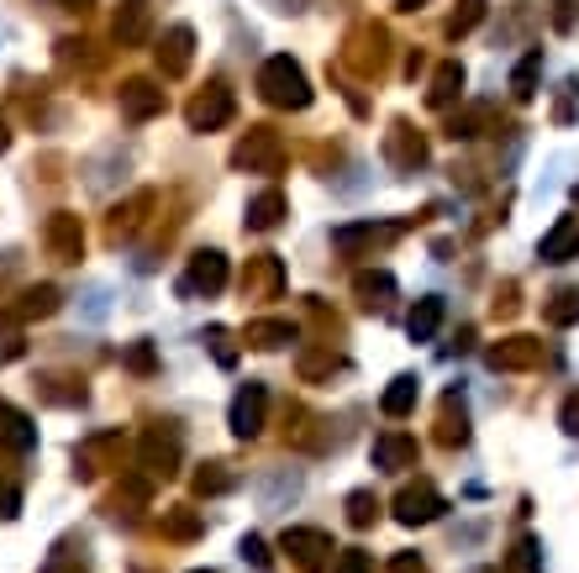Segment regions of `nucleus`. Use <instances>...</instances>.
I'll use <instances>...</instances> for the list:
<instances>
[{
  "instance_id": "obj_1",
  "label": "nucleus",
  "mask_w": 579,
  "mask_h": 573,
  "mask_svg": "<svg viewBox=\"0 0 579 573\" xmlns=\"http://www.w3.org/2000/svg\"><path fill=\"white\" fill-rule=\"evenodd\" d=\"M258 95L279 106V111H305L311 106V85H305L301 63L290 59V53H275V59L258 69Z\"/></svg>"
},
{
  "instance_id": "obj_27",
  "label": "nucleus",
  "mask_w": 579,
  "mask_h": 573,
  "mask_svg": "<svg viewBox=\"0 0 579 573\" xmlns=\"http://www.w3.org/2000/svg\"><path fill=\"white\" fill-rule=\"evenodd\" d=\"M53 310H59V290H53V284H32L27 295H22V310H16V316H22V321H43V316H53Z\"/></svg>"
},
{
  "instance_id": "obj_4",
  "label": "nucleus",
  "mask_w": 579,
  "mask_h": 573,
  "mask_svg": "<svg viewBox=\"0 0 579 573\" xmlns=\"http://www.w3.org/2000/svg\"><path fill=\"white\" fill-rule=\"evenodd\" d=\"M137 458H143L148 474L169 479V474L180 468V431H174V426H148L143 442H137Z\"/></svg>"
},
{
  "instance_id": "obj_10",
  "label": "nucleus",
  "mask_w": 579,
  "mask_h": 573,
  "mask_svg": "<svg viewBox=\"0 0 579 573\" xmlns=\"http://www.w3.org/2000/svg\"><path fill=\"white\" fill-rule=\"evenodd\" d=\"M264 416H269V390L248 379L243 390L232 394V431L248 442V437H258V431H264Z\"/></svg>"
},
{
  "instance_id": "obj_25",
  "label": "nucleus",
  "mask_w": 579,
  "mask_h": 573,
  "mask_svg": "<svg viewBox=\"0 0 579 573\" xmlns=\"http://www.w3.org/2000/svg\"><path fill=\"white\" fill-rule=\"evenodd\" d=\"M353 290H359V301L364 305H385L390 295H396V279L385 269H364L359 279H353Z\"/></svg>"
},
{
  "instance_id": "obj_40",
  "label": "nucleus",
  "mask_w": 579,
  "mask_h": 573,
  "mask_svg": "<svg viewBox=\"0 0 579 573\" xmlns=\"http://www.w3.org/2000/svg\"><path fill=\"white\" fill-rule=\"evenodd\" d=\"M558 422H564V431H569V437H579V394H569V400H564V416H558Z\"/></svg>"
},
{
  "instance_id": "obj_9",
  "label": "nucleus",
  "mask_w": 579,
  "mask_h": 573,
  "mask_svg": "<svg viewBox=\"0 0 579 573\" xmlns=\"http://www.w3.org/2000/svg\"><path fill=\"white\" fill-rule=\"evenodd\" d=\"M385 158H390V169H400V174H417V169L427 163L422 132H411V121H396V126L385 132Z\"/></svg>"
},
{
  "instance_id": "obj_37",
  "label": "nucleus",
  "mask_w": 579,
  "mask_h": 573,
  "mask_svg": "<svg viewBox=\"0 0 579 573\" xmlns=\"http://www.w3.org/2000/svg\"><path fill=\"white\" fill-rule=\"evenodd\" d=\"M333 573H374V558H369V552H359V547H348V552L337 558Z\"/></svg>"
},
{
  "instance_id": "obj_31",
  "label": "nucleus",
  "mask_w": 579,
  "mask_h": 573,
  "mask_svg": "<svg viewBox=\"0 0 579 573\" xmlns=\"http://www.w3.org/2000/svg\"><path fill=\"white\" fill-rule=\"evenodd\" d=\"M485 22V0H458V11L448 16V37H469Z\"/></svg>"
},
{
  "instance_id": "obj_26",
  "label": "nucleus",
  "mask_w": 579,
  "mask_h": 573,
  "mask_svg": "<svg viewBox=\"0 0 579 573\" xmlns=\"http://www.w3.org/2000/svg\"><path fill=\"white\" fill-rule=\"evenodd\" d=\"M264 290V295H279V284H285V273H279V258L275 253H258L253 264H248V290Z\"/></svg>"
},
{
  "instance_id": "obj_48",
  "label": "nucleus",
  "mask_w": 579,
  "mask_h": 573,
  "mask_svg": "<svg viewBox=\"0 0 579 573\" xmlns=\"http://www.w3.org/2000/svg\"><path fill=\"white\" fill-rule=\"evenodd\" d=\"M5 143H11V132H5V117H0V153H5Z\"/></svg>"
},
{
  "instance_id": "obj_12",
  "label": "nucleus",
  "mask_w": 579,
  "mask_h": 573,
  "mask_svg": "<svg viewBox=\"0 0 579 573\" xmlns=\"http://www.w3.org/2000/svg\"><path fill=\"white\" fill-rule=\"evenodd\" d=\"M0 448L16 458H27L37 448V426H32L27 411H16L11 400H0Z\"/></svg>"
},
{
  "instance_id": "obj_15",
  "label": "nucleus",
  "mask_w": 579,
  "mask_h": 573,
  "mask_svg": "<svg viewBox=\"0 0 579 573\" xmlns=\"http://www.w3.org/2000/svg\"><path fill=\"white\" fill-rule=\"evenodd\" d=\"M164 111V85L153 80H126L122 85V117L126 121H153Z\"/></svg>"
},
{
  "instance_id": "obj_46",
  "label": "nucleus",
  "mask_w": 579,
  "mask_h": 573,
  "mask_svg": "<svg viewBox=\"0 0 579 573\" xmlns=\"http://www.w3.org/2000/svg\"><path fill=\"white\" fill-rule=\"evenodd\" d=\"M43 573H91V569H85V563H59V558H53Z\"/></svg>"
},
{
  "instance_id": "obj_44",
  "label": "nucleus",
  "mask_w": 579,
  "mask_h": 573,
  "mask_svg": "<svg viewBox=\"0 0 579 573\" xmlns=\"http://www.w3.org/2000/svg\"><path fill=\"white\" fill-rule=\"evenodd\" d=\"M390 573H427V563H422L417 552H400L396 563H390Z\"/></svg>"
},
{
  "instance_id": "obj_7",
  "label": "nucleus",
  "mask_w": 579,
  "mask_h": 573,
  "mask_svg": "<svg viewBox=\"0 0 579 573\" xmlns=\"http://www.w3.org/2000/svg\"><path fill=\"white\" fill-rule=\"evenodd\" d=\"M485 363L495 374H527V368L543 363V342H538V337H500L485 353Z\"/></svg>"
},
{
  "instance_id": "obj_17",
  "label": "nucleus",
  "mask_w": 579,
  "mask_h": 573,
  "mask_svg": "<svg viewBox=\"0 0 579 573\" xmlns=\"http://www.w3.org/2000/svg\"><path fill=\"white\" fill-rule=\"evenodd\" d=\"M374 468H411L417 463V437H406V431H385V437H374Z\"/></svg>"
},
{
  "instance_id": "obj_28",
  "label": "nucleus",
  "mask_w": 579,
  "mask_h": 573,
  "mask_svg": "<svg viewBox=\"0 0 579 573\" xmlns=\"http://www.w3.org/2000/svg\"><path fill=\"white\" fill-rule=\"evenodd\" d=\"M543 321H548V327H575L579 321V290L548 295V301H543Z\"/></svg>"
},
{
  "instance_id": "obj_21",
  "label": "nucleus",
  "mask_w": 579,
  "mask_h": 573,
  "mask_svg": "<svg viewBox=\"0 0 579 573\" xmlns=\"http://www.w3.org/2000/svg\"><path fill=\"white\" fill-rule=\"evenodd\" d=\"M285 211H290V206H285V195H279V190H264V195H253V200H248V227H253V232H275L279 221H285Z\"/></svg>"
},
{
  "instance_id": "obj_32",
  "label": "nucleus",
  "mask_w": 579,
  "mask_h": 573,
  "mask_svg": "<svg viewBox=\"0 0 579 573\" xmlns=\"http://www.w3.org/2000/svg\"><path fill=\"white\" fill-rule=\"evenodd\" d=\"M506 573H543V547L532 542V537H521L511 547V558H506Z\"/></svg>"
},
{
  "instance_id": "obj_42",
  "label": "nucleus",
  "mask_w": 579,
  "mask_h": 573,
  "mask_svg": "<svg viewBox=\"0 0 579 573\" xmlns=\"http://www.w3.org/2000/svg\"><path fill=\"white\" fill-rule=\"evenodd\" d=\"M0 348H5V353H22V342H16V321H11V316H0Z\"/></svg>"
},
{
  "instance_id": "obj_3",
  "label": "nucleus",
  "mask_w": 579,
  "mask_h": 573,
  "mask_svg": "<svg viewBox=\"0 0 579 573\" xmlns=\"http://www.w3.org/2000/svg\"><path fill=\"white\" fill-rule=\"evenodd\" d=\"M400 232H406L400 221H359V227H337L333 247H337V253H348V258H369V253L390 247Z\"/></svg>"
},
{
  "instance_id": "obj_23",
  "label": "nucleus",
  "mask_w": 579,
  "mask_h": 573,
  "mask_svg": "<svg viewBox=\"0 0 579 573\" xmlns=\"http://www.w3.org/2000/svg\"><path fill=\"white\" fill-rule=\"evenodd\" d=\"M353 48H359V53H348V59L359 63V69H379V63H385V27H359L353 32Z\"/></svg>"
},
{
  "instance_id": "obj_33",
  "label": "nucleus",
  "mask_w": 579,
  "mask_h": 573,
  "mask_svg": "<svg viewBox=\"0 0 579 573\" xmlns=\"http://www.w3.org/2000/svg\"><path fill=\"white\" fill-rule=\"evenodd\" d=\"M374 515H379V500H374V489H353V495H348V521H353V526H369Z\"/></svg>"
},
{
  "instance_id": "obj_30",
  "label": "nucleus",
  "mask_w": 579,
  "mask_h": 573,
  "mask_svg": "<svg viewBox=\"0 0 579 573\" xmlns=\"http://www.w3.org/2000/svg\"><path fill=\"white\" fill-rule=\"evenodd\" d=\"M538 74H543V53H527V59L517 63V74H511V95H517V100H532V95H538Z\"/></svg>"
},
{
  "instance_id": "obj_47",
  "label": "nucleus",
  "mask_w": 579,
  "mask_h": 573,
  "mask_svg": "<svg viewBox=\"0 0 579 573\" xmlns=\"http://www.w3.org/2000/svg\"><path fill=\"white\" fill-rule=\"evenodd\" d=\"M400 11H417V5H427V0H396Z\"/></svg>"
},
{
  "instance_id": "obj_24",
  "label": "nucleus",
  "mask_w": 579,
  "mask_h": 573,
  "mask_svg": "<svg viewBox=\"0 0 579 573\" xmlns=\"http://www.w3.org/2000/svg\"><path fill=\"white\" fill-rule=\"evenodd\" d=\"M248 342H253V348H264V353H275V348H285V342H295V321H253V327H248Z\"/></svg>"
},
{
  "instance_id": "obj_35",
  "label": "nucleus",
  "mask_w": 579,
  "mask_h": 573,
  "mask_svg": "<svg viewBox=\"0 0 579 573\" xmlns=\"http://www.w3.org/2000/svg\"><path fill=\"white\" fill-rule=\"evenodd\" d=\"M164 532H169V537H195V532H201V515H195V511L164 515Z\"/></svg>"
},
{
  "instance_id": "obj_49",
  "label": "nucleus",
  "mask_w": 579,
  "mask_h": 573,
  "mask_svg": "<svg viewBox=\"0 0 579 573\" xmlns=\"http://www.w3.org/2000/svg\"><path fill=\"white\" fill-rule=\"evenodd\" d=\"M59 5H74V11H80V5H91V0H59Z\"/></svg>"
},
{
  "instance_id": "obj_6",
  "label": "nucleus",
  "mask_w": 579,
  "mask_h": 573,
  "mask_svg": "<svg viewBox=\"0 0 579 573\" xmlns=\"http://www.w3.org/2000/svg\"><path fill=\"white\" fill-rule=\"evenodd\" d=\"M227 290V258L216 253V247H201L195 258H190V273L180 279V295H221Z\"/></svg>"
},
{
  "instance_id": "obj_11",
  "label": "nucleus",
  "mask_w": 579,
  "mask_h": 573,
  "mask_svg": "<svg viewBox=\"0 0 579 573\" xmlns=\"http://www.w3.org/2000/svg\"><path fill=\"white\" fill-rule=\"evenodd\" d=\"M43 237H48V253H53L59 264H74V258H80V247H85V227H80V216H74V211H53Z\"/></svg>"
},
{
  "instance_id": "obj_36",
  "label": "nucleus",
  "mask_w": 579,
  "mask_h": 573,
  "mask_svg": "<svg viewBox=\"0 0 579 573\" xmlns=\"http://www.w3.org/2000/svg\"><path fill=\"white\" fill-rule=\"evenodd\" d=\"M126 368H132V374H153V368H158L153 342H132V348H126Z\"/></svg>"
},
{
  "instance_id": "obj_5",
  "label": "nucleus",
  "mask_w": 579,
  "mask_h": 573,
  "mask_svg": "<svg viewBox=\"0 0 579 573\" xmlns=\"http://www.w3.org/2000/svg\"><path fill=\"white\" fill-rule=\"evenodd\" d=\"M232 111H238L232 90H227V85H206V90L190 100L184 121H190V132H216V126H227V121H232Z\"/></svg>"
},
{
  "instance_id": "obj_8",
  "label": "nucleus",
  "mask_w": 579,
  "mask_h": 573,
  "mask_svg": "<svg viewBox=\"0 0 579 573\" xmlns=\"http://www.w3.org/2000/svg\"><path fill=\"white\" fill-rule=\"evenodd\" d=\"M448 511V500L432 489V484H406L396 495V521L400 526H427V521H437V515Z\"/></svg>"
},
{
  "instance_id": "obj_34",
  "label": "nucleus",
  "mask_w": 579,
  "mask_h": 573,
  "mask_svg": "<svg viewBox=\"0 0 579 573\" xmlns=\"http://www.w3.org/2000/svg\"><path fill=\"white\" fill-rule=\"evenodd\" d=\"M195 489H201V495H221V489H232V474H227L221 463H212L206 474H195Z\"/></svg>"
},
{
  "instance_id": "obj_39",
  "label": "nucleus",
  "mask_w": 579,
  "mask_h": 573,
  "mask_svg": "<svg viewBox=\"0 0 579 573\" xmlns=\"http://www.w3.org/2000/svg\"><path fill=\"white\" fill-rule=\"evenodd\" d=\"M243 558L253 563V569H264V563H269V547L258 542V537H243Z\"/></svg>"
},
{
  "instance_id": "obj_45",
  "label": "nucleus",
  "mask_w": 579,
  "mask_h": 573,
  "mask_svg": "<svg viewBox=\"0 0 579 573\" xmlns=\"http://www.w3.org/2000/svg\"><path fill=\"white\" fill-rule=\"evenodd\" d=\"M16 511H22V495L11 484H0V515H16Z\"/></svg>"
},
{
  "instance_id": "obj_14",
  "label": "nucleus",
  "mask_w": 579,
  "mask_h": 573,
  "mask_svg": "<svg viewBox=\"0 0 579 573\" xmlns=\"http://www.w3.org/2000/svg\"><path fill=\"white\" fill-rule=\"evenodd\" d=\"M111 32H117V42H122V48H143V42H148V32H153V5H148V0H122V11H117Z\"/></svg>"
},
{
  "instance_id": "obj_41",
  "label": "nucleus",
  "mask_w": 579,
  "mask_h": 573,
  "mask_svg": "<svg viewBox=\"0 0 579 573\" xmlns=\"http://www.w3.org/2000/svg\"><path fill=\"white\" fill-rule=\"evenodd\" d=\"M553 22H558V32L575 27V0H553Z\"/></svg>"
},
{
  "instance_id": "obj_29",
  "label": "nucleus",
  "mask_w": 579,
  "mask_h": 573,
  "mask_svg": "<svg viewBox=\"0 0 579 573\" xmlns=\"http://www.w3.org/2000/svg\"><path fill=\"white\" fill-rule=\"evenodd\" d=\"M437 437H443V448H463V442H469V416H463V405H458V394H448V400H443V431H437Z\"/></svg>"
},
{
  "instance_id": "obj_2",
  "label": "nucleus",
  "mask_w": 579,
  "mask_h": 573,
  "mask_svg": "<svg viewBox=\"0 0 579 573\" xmlns=\"http://www.w3.org/2000/svg\"><path fill=\"white\" fill-rule=\"evenodd\" d=\"M232 163L248 169V174H279V163H285V137H279L275 126H248V137L232 148Z\"/></svg>"
},
{
  "instance_id": "obj_18",
  "label": "nucleus",
  "mask_w": 579,
  "mask_h": 573,
  "mask_svg": "<svg viewBox=\"0 0 579 573\" xmlns=\"http://www.w3.org/2000/svg\"><path fill=\"white\" fill-rule=\"evenodd\" d=\"M538 253H543V264H569L579 253V216H558V227L538 242Z\"/></svg>"
},
{
  "instance_id": "obj_38",
  "label": "nucleus",
  "mask_w": 579,
  "mask_h": 573,
  "mask_svg": "<svg viewBox=\"0 0 579 573\" xmlns=\"http://www.w3.org/2000/svg\"><path fill=\"white\" fill-rule=\"evenodd\" d=\"M206 342H212L216 363H232V358H238V353H232V337L221 332V327H212V332H206Z\"/></svg>"
},
{
  "instance_id": "obj_19",
  "label": "nucleus",
  "mask_w": 579,
  "mask_h": 573,
  "mask_svg": "<svg viewBox=\"0 0 579 573\" xmlns=\"http://www.w3.org/2000/svg\"><path fill=\"white\" fill-rule=\"evenodd\" d=\"M417 400H422V379H417V374H400V379H390V390H385V400H379V411H385L390 422H406V416L417 411Z\"/></svg>"
},
{
  "instance_id": "obj_13",
  "label": "nucleus",
  "mask_w": 579,
  "mask_h": 573,
  "mask_svg": "<svg viewBox=\"0 0 579 573\" xmlns=\"http://www.w3.org/2000/svg\"><path fill=\"white\" fill-rule=\"evenodd\" d=\"M190 53H195V27L174 22V27L164 32V42H158V69H164L169 80H180L184 69H190Z\"/></svg>"
},
{
  "instance_id": "obj_22",
  "label": "nucleus",
  "mask_w": 579,
  "mask_h": 573,
  "mask_svg": "<svg viewBox=\"0 0 579 573\" xmlns=\"http://www.w3.org/2000/svg\"><path fill=\"white\" fill-rule=\"evenodd\" d=\"M437 327H443V295H427V301L411 305V316H406V332H411V342H432V337H437Z\"/></svg>"
},
{
  "instance_id": "obj_50",
  "label": "nucleus",
  "mask_w": 579,
  "mask_h": 573,
  "mask_svg": "<svg viewBox=\"0 0 579 573\" xmlns=\"http://www.w3.org/2000/svg\"><path fill=\"white\" fill-rule=\"evenodd\" d=\"M195 573H212V569H195Z\"/></svg>"
},
{
  "instance_id": "obj_43",
  "label": "nucleus",
  "mask_w": 579,
  "mask_h": 573,
  "mask_svg": "<svg viewBox=\"0 0 579 573\" xmlns=\"http://www.w3.org/2000/svg\"><path fill=\"white\" fill-rule=\"evenodd\" d=\"M85 301H91V305H85V316H91V321H100V316H106V301H111V295H106V290L95 284V290L85 295Z\"/></svg>"
},
{
  "instance_id": "obj_16",
  "label": "nucleus",
  "mask_w": 579,
  "mask_h": 573,
  "mask_svg": "<svg viewBox=\"0 0 579 573\" xmlns=\"http://www.w3.org/2000/svg\"><path fill=\"white\" fill-rule=\"evenodd\" d=\"M285 552H295L301 569H322V558L333 552V537L327 532H311V526H290L285 532Z\"/></svg>"
},
{
  "instance_id": "obj_20",
  "label": "nucleus",
  "mask_w": 579,
  "mask_h": 573,
  "mask_svg": "<svg viewBox=\"0 0 579 573\" xmlns=\"http://www.w3.org/2000/svg\"><path fill=\"white\" fill-rule=\"evenodd\" d=\"M458 95H463V63L458 59L437 63V74H432V85H427V106L432 111H448Z\"/></svg>"
}]
</instances>
